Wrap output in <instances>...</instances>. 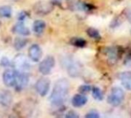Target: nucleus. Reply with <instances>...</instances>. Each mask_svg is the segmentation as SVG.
<instances>
[{"instance_id":"12","label":"nucleus","mask_w":131,"mask_h":118,"mask_svg":"<svg viewBox=\"0 0 131 118\" xmlns=\"http://www.w3.org/2000/svg\"><path fill=\"white\" fill-rule=\"evenodd\" d=\"M52 9V6L46 3H37L36 6L35 7V10L37 13L41 14H47Z\"/></svg>"},{"instance_id":"7","label":"nucleus","mask_w":131,"mask_h":118,"mask_svg":"<svg viewBox=\"0 0 131 118\" xmlns=\"http://www.w3.org/2000/svg\"><path fill=\"white\" fill-rule=\"evenodd\" d=\"M29 76L26 72H19L17 71L15 87L17 91H23L24 90L29 84Z\"/></svg>"},{"instance_id":"21","label":"nucleus","mask_w":131,"mask_h":118,"mask_svg":"<svg viewBox=\"0 0 131 118\" xmlns=\"http://www.w3.org/2000/svg\"><path fill=\"white\" fill-rule=\"evenodd\" d=\"M90 90H91V87L89 85H83V86H80L79 88V91L81 94H86L90 92Z\"/></svg>"},{"instance_id":"22","label":"nucleus","mask_w":131,"mask_h":118,"mask_svg":"<svg viewBox=\"0 0 131 118\" xmlns=\"http://www.w3.org/2000/svg\"><path fill=\"white\" fill-rule=\"evenodd\" d=\"M86 118H99L100 115L96 111H90L86 115Z\"/></svg>"},{"instance_id":"8","label":"nucleus","mask_w":131,"mask_h":118,"mask_svg":"<svg viewBox=\"0 0 131 118\" xmlns=\"http://www.w3.org/2000/svg\"><path fill=\"white\" fill-rule=\"evenodd\" d=\"M28 54L31 60L34 62H39L42 56V51L39 45L34 44L31 45L28 51Z\"/></svg>"},{"instance_id":"16","label":"nucleus","mask_w":131,"mask_h":118,"mask_svg":"<svg viewBox=\"0 0 131 118\" xmlns=\"http://www.w3.org/2000/svg\"><path fill=\"white\" fill-rule=\"evenodd\" d=\"M12 8L8 6H3L0 7V17L9 18L12 16Z\"/></svg>"},{"instance_id":"1","label":"nucleus","mask_w":131,"mask_h":118,"mask_svg":"<svg viewBox=\"0 0 131 118\" xmlns=\"http://www.w3.org/2000/svg\"><path fill=\"white\" fill-rule=\"evenodd\" d=\"M70 91V83L66 78L58 80L52 89L49 97L50 102L53 106H61L67 100Z\"/></svg>"},{"instance_id":"14","label":"nucleus","mask_w":131,"mask_h":118,"mask_svg":"<svg viewBox=\"0 0 131 118\" xmlns=\"http://www.w3.org/2000/svg\"><path fill=\"white\" fill-rule=\"evenodd\" d=\"M46 28V23L42 20H36L33 23L32 28L36 34L41 35Z\"/></svg>"},{"instance_id":"10","label":"nucleus","mask_w":131,"mask_h":118,"mask_svg":"<svg viewBox=\"0 0 131 118\" xmlns=\"http://www.w3.org/2000/svg\"><path fill=\"white\" fill-rule=\"evenodd\" d=\"M13 32L22 36H27L30 34L29 29L23 23V22H19L16 24L13 28Z\"/></svg>"},{"instance_id":"24","label":"nucleus","mask_w":131,"mask_h":118,"mask_svg":"<svg viewBox=\"0 0 131 118\" xmlns=\"http://www.w3.org/2000/svg\"><path fill=\"white\" fill-rule=\"evenodd\" d=\"M66 117H67V118H77V117H79V115L77 113H76L74 111H70L67 113V115H66Z\"/></svg>"},{"instance_id":"11","label":"nucleus","mask_w":131,"mask_h":118,"mask_svg":"<svg viewBox=\"0 0 131 118\" xmlns=\"http://www.w3.org/2000/svg\"><path fill=\"white\" fill-rule=\"evenodd\" d=\"M87 102V97L83 94H77L72 99V104L75 107H81Z\"/></svg>"},{"instance_id":"18","label":"nucleus","mask_w":131,"mask_h":118,"mask_svg":"<svg viewBox=\"0 0 131 118\" xmlns=\"http://www.w3.org/2000/svg\"><path fill=\"white\" fill-rule=\"evenodd\" d=\"M92 93H93V97L95 100H102L103 99V94L102 92V91L97 87H94L92 89Z\"/></svg>"},{"instance_id":"2","label":"nucleus","mask_w":131,"mask_h":118,"mask_svg":"<svg viewBox=\"0 0 131 118\" xmlns=\"http://www.w3.org/2000/svg\"><path fill=\"white\" fill-rule=\"evenodd\" d=\"M124 97L125 94L123 90L119 87H115L112 88L111 92L107 97V101L110 105L116 107L121 104L124 99Z\"/></svg>"},{"instance_id":"4","label":"nucleus","mask_w":131,"mask_h":118,"mask_svg":"<svg viewBox=\"0 0 131 118\" xmlns=\"http://www.w3.org/2000/svg\"><path fill=\"white\" fill-rule=\"evenodd\" d=\"M55 65V59L52 56H47L39 63V71L43 75H47L51 73Z\"/></svg>"},{"instance_id":"5","label":"nucleus","mask_w":131,"mask_h":118,"mask_svg":"<svg viewBox=\"0 0 131 118\" xmlns=\"http://www.w3.org/2000/svg\"><path fill=\"white\" fill-rule=\"evenodd\" d=\"M35 88L36 92L42 97L46 96L49 91L50 88V81L47 78H39L35 85Z\"/></svg>"},{"instance_id":"20","label":"nucleus","mask_w":131,"mask_h":118,"mask_svg":"<svg viewBox=\"0 0 131 118\" xmlns=\"http://www.w3.org/2000/svg\"><path fill=\"white\" fill-rule=\"evenodd\" d=\"M71 43L73 45L77 47H84L86 45V41L80 38H73L71 41Z\"/></svg>"},{"instance_id":"3","label":"nucleus","mask_w":131,"mask_h":118,"mask_svg":"<svg viewBox=\"0 0 131 118\" xmlns=\"http://www.w3.org/2000/svg\"><path fill=\"white\" fill-rule=\"evenodd\" d=\"M13 66L19 72H26L29 69V63L23 54H18L13 59Z\"/></svg>"},{"instance_id":"9","label":"nucleus","mask_w":131,"mask_h":118,"mask_svg":"<svg viewBox=\"0 0 131 118\" xmlns=\"http://www.w3.org/2000/svg\"><path fill=\"white\" fill-rule=\"evenodd\" d=\"M119 79L126 89L131 90V71H124L120 73Z\"/></svg>"},{"instance_id":"13","label":"nucleus","mask_w":131,"mask_h":118,"mask_svg":"<svg viewBox=\"0 0 131 118\" xmlns=\"http://www.w3.org/2000/svg\"><path fill=\"white\" fill-rule=\"evenodd\" d=\"M12 95L8 91H3L0 93V104H1L3 107L9 106L12 102Z\"/></svg>"},{"instance_id":"6","label":"nucleus","mask_w":131,"mask_h":118,"mask_svg":"<svg viewBox=\"0 0 131 118\" xmlns=\"http://www.w3.org/2000/svg\"><path fill=\"white\" fill-rule=\"evenodd\" d=\"M17 75V71L12 69H7L4 71L3 75V81L6 87H12L15 86L16 79Z\"/></svg>"},{"instance_id":"26","label":"nucleus","mask_w":131,"mask_h":118,"mask_svg":"<svg viewBox=\"0 0 131 118\" xmlns=\"http://www.w3.org/2000/svg\"><path fill=\"white\" fill-rule=\"evenodd\" d=\"M0 26H1V22H0Z\"/></svg>"},{"instance_id":"19","label":"nucleus","mask_w":131,"mask_h":118,"mask_svg":"<svg viewBox=\"0 0 131 118\" xmlns=\"http://www.w3.org/2000/svg\"><path fill=\"white\" fill-rule=\"evenodd\" d=\"M86 32H87L88 35L92 38H94V39H100V35L99 32L93 28H88Z\"/></svg>"},{"instance_id":"23","label":"nucleus","mask_w":131,"mask_h":118,"mask_svg":"<svg viewBox=\"0 0 131 118\" xmlns=\"http://www.w3.org/2000/svg\"><path fill=\"white\" fill-rule=\"evenodd\" d=\"M1 65L4 67H9L11 65V62L9 60V58L7 57H3L1 61Z\"/></svg>"},{"instance_id":"15","label":"nucleus","mask_w":131,"mask_h":118,"mask_svg":"<svg viewBox=\"0 0 131 118\" xmlns=\"http://www.w3.org/2000/svg\"><path fill=\"white\" fill-rule=\"evenodd\" d=\"M68 73L73 78L77 77V76H79V75L80 73V68L77 64H76L74 62L70 63V65L68 66Z\"/></svg>"},{"instance_id":"17","label":"nucleus","mask_w":131,"mask_h":118,"mask_svg":"<svg viewBox=\"0 0 131 118\" xmlns=\"http://www.w3.org/2000/svg\"><path fill=\"white\" fill-rule=\"evenodd\" d=\"M27 44V40L23 38H16L14 41V47L16 50L23 48Z\"/></svg>"},{"instance_id":"25","label":"nucleus","mask_w":131,"mask_h":118,"mask_svg":"<svg viewBox=\"0 0 131 118\" xmlns=\"http://www.w3.org/2000/svg\"><path fill=\"white\" fill-rule=\"evenodd\" d=\"M26 18V14H25L23 12H22L19 15V20H20V21H23Z\"/></svg>"}]
</instances>
